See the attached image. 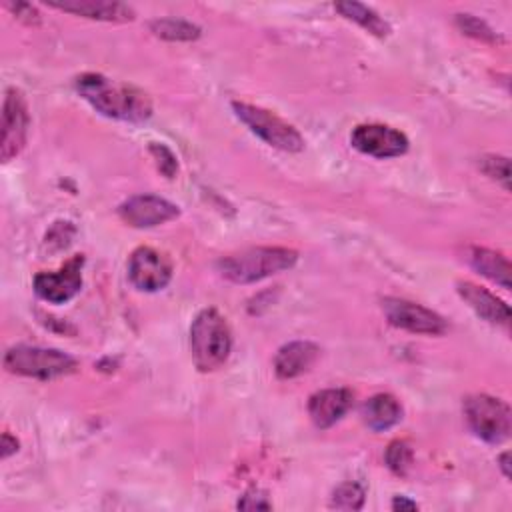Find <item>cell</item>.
<instances>
[{"label": "cell", "instance_id": "20", "mask_svg": "<svg viewBox=\"0 0 512 512\" xmlns=\"http://www.w3.org/2000/svg\"><path fill=\"white\" fill-rule=\"evenodd\" d=\"M150 30L164 40L170 42H188V40H196L200 36V28L192 22L180 20V18H160V20H152L150 22Z\"/></svg>", "mask_w": 512, "mask_h": 512}, {"label": "cell", "instance_id": "16", "mask_svg": "<svg viewBox=\"0 0 512 512\" xmlns=\"http://www.w3.org/2000/svg\"><path fill=\"white\" fill-rule=\"evenodd\" d=\"M320 354V348L308 340H294L284 344L274 356L276 376L282 380L296 378L312 368Z\"/></svg>", "mask_w": 512, "mask_h": 512}, {"label": "cell", "instance_id": "27", "mask_svg": "<svg viewBox=\"0 0 512 512\" xmlns=\"http://www.w3.org/2000/svg\"><path fill=\"white\" fill-rule=\"evenodd\" d=\"M6 6L14 12V16H18L20 20L32 24V22H38L40 20V14L36 12V8L32 4H26V2H6Z\"/></svg>", "mask_w": 512, "mask_h": 512}, {"label": "cell", "instance_id": "21", "mask_svg": "<svg viewBox=\"0 0 512 512\" xmlns=\"http://www.w3.org/2000/svg\"><path fill=\"white\" fill-rule=\"evenodd\" d=\"M364 488L358 482L340 484L330 498V506L338 510H360L364 506Z\"/></svg>", "mask_w": 512, "mask_h": 512}, {"label": "cell", "instance_id": "19", "mask_svg": "<svg viewBox=\"0 0 512 512\" xmlns=\"http://www.w3.org/2000/svg\"><path fill=\"white\" fill-rule=\"evenodd\" d=\"M336 10H338L344 18L356 22L358 26H362L364 30H368L370 34H374V36H378V38H384V36L390 34V24H388L378 12H374L372 8H368L366 4L350 2V0H348V2H338V4H336Z\"/></svg>", "mask_w": 512, "mask_h": 512}, {"label": "cell", "instance_id": "15", "mask_svg": "<svg viewBox=\"0 0 512 512\" xmlns=\"http://www.w3.org/2000/svg\"><path fill=\"white\" fill-rule=\"evenodd\" d=\"M458 294L460 298L486 322L498 324V326H508L510 322V308L506 302L496 298L492 292L486 288L474 284V282H458Z\"/></svg>", "mask_w": 512, "mask_h": 512}, {"label": "cell", "instance_id": "7", "mask_svg": "<svg viewBox=\"0 0 512 512\" xmlns=\"http://www.w3.org/2000/svg\"><path fill=\"white\" fill-rule=\"evenodd\" d=\"M382 310L392 326L412 334L440 336L448 330V324L440 314L404 298H384Z\"/></svg>", "mask_w": 512, "mask_h": 512}, {"label": "cell", "instance_id": "24", "mask_svg": "<svg viewBox=\"0 0 512 512\" xmlns=\"http://www.w3.org/2000/svg\"><path fill=\"white\" fill-rule=\"evenodd\" d=\"M480 168L484 170L486 176L500 180L504 184V188L508 190V178H510V170H508V158L504 156H484L480 160Z\"/></svg>", "mask_w": 512, "mask_h": 512}, {"label": "cell", "instance_id": "22", "mask_svg": "<svg viewBox=\"0 0 512 512\" xmlns=\"http://www.w3.org/2000/svg\"><path fill=\"white\" fill-rule=\"evenodd\" d=\"M384 460H386V466H388L394 474L404 476V474L408 472V468L412 466L414 452H412V448H410L408 442H404V440H394V442H390V446L386 448Z\"/></svg>", "mask_w": 512, "mask_h": 512}, {"label": "cell", "instance_id": "4", "mask_svg": "<svg viewBox=\"0 0 512 512\" xmlns=\"http://www.w3.org/2000/svg\"><path fill=\"white\" fill-rule=\"evenodd\" d=\"M4 368L18 376L50 380L76 372L78 362L56 348L18 344L4 354Z\"/></svg>", "mask_w": 512, "mask_h": 512}, {"label": "cell", "instance_id": "12", "mask_svg": "<svg viewBox=\"0 0 512 512\" xmlns=\"http://www.w3.org/2000/svg\"><path fill=\"white\" fill-rule=\"evenodd\" d=\"M120 218L134 228H152L168 220H174L180 210L176 204L154 194H138L128 198L118 208Z\"/></svg>", "mask_w": 512, "mask_h": 512}, {"label": "cell", "instance_id": "25", "mask_svg": "<svg viewBox=\"0 0 512 512\" xmlns=\"http://www.w3.org/2000/svg\"><path fill=\"white\" fill-rule=\"evenodd\" d=\"M150 154H152V158L156 160L158 170H160L166 178H172V176L178 172L176 156H174V154H172L164 144L152 142V144H150Z\"/></svg>", "mask_w": 512, "mask_h": 512}, {"label": "cell", "instance_id": "18", "mask_svg": "<svg viewBox=\"0 0 512 512\" xmlns=\"http://www.w3.org/2000/svg\"><path fill=\"white\" fill-rule=\"evenodd\" d=\"M466 258H468L470 266L474 270H478L482 276L490 278L492 282L500 284L506 290L510 288V262L502 254L488 250V248L472 246V248H468Z\"/></svg>", "mask_w": 512, "mask_h": 512}, {"label": "cell", "instance_id": "8", "mask_svg": "<svg viewBox=\"0 0 512 512\" xmlns=\"http://www.w3.org/2000/svg\"><path fill=\"white\" fill-rule=\"evenodd\" d=\"M30 126L28 106L24 94L16 88H8L2 104V140H0V158L10 162L26 144Z\"/></svg>", "mask_w": 512, "mask_h": 512}, {"label": "cell", "instance_id": "30", "mask_svg": "<svg viewBox=\"0 0 512 512\" xmlns=\"http://www.w3.org/2000/svg\"><path fill=\"white\" fill-rule=\"evenodd\" d=\"M508 460H510V454H508V452H502L500 458H498V464H500L502 474H504L506 478H510V464H508Z\"/></svg>", "mask_w": 512, "mask_h": 512}, {"label": "cell", "instance_id": "6", "mask_svg": "<svg viewBox=\"0 0 512 512\" xmlns=\"http://www.w3.org/2000/svg\"><path fill=\"white\" fill-rule=\"evenodd\" d=\"M234 114L266 144L284 150V152H300L304 150L302 134L280 116L270 110H264L246 102H232Z\"/></svg>", "mask_w": 512, "mask_h": 512}, {"label": "cell", "instance_id": "1", "mask_svg": "<svg viewBox=\"0 0 512 512\" xmlns=\"http://www.w3.org/2000/svg\"><path fill=\"white\" fill-rule=\"evenodd\" d=\"M76 90L100 114L114 120L144 122L152 114V102L142 90L130 84L112 82L102 74L88 72L78 76Z\"/></svg>", "mask_w": 512, "mask_h": 512}, {"label": "cell", "instance_id": "29", "mask_svg": "<svg viewBox=\"0 0 512 512\" xmlns=\"http://www.w3.org/2000/svg\"><path fill=\"white\" fill-rule=\"evenodd\" d=\"M416 508H418V504L408 500L406 496H396L392 500V510H416Z\"/></svg>", "mask_w": 512, "mask_h": 512}, {"label": "cell", "instance_id": "26", "mask_svg": "<svg viewBox=\"0 0 512 512\" xmlns=\"http://www.w3.org/2000/svg\"><path fill=\"white\" fill-rule=\"evenodd\" d=\"M238 508L242 510H270L272 502H268L266 496H260L258 492H248L238 500Z\"/></svg>", "mask_w": 512, "mask_h": 512}, {"label": "cell", "instance_id": "11", "mask_svg": "<svg viewBox=\"0 0 512 512\" xmlns=\"http://www.w3.org/2000/svg\"><path fill=\"white\" fill-rule=\"evenodd\" d=\"M352 146L374 158H396L408 150V138L384 124H360L350 134Z\"/></svg>", "mask_w": 512, "mask_h": 512}, {"label": "cell", "instance_id": "23", "mask_svg": "<svg viewBox=\"0 0 512 512\" xmlns=\"http://www.w3.org/2000/svg\"><path fill=\"white\" fill-rule=\"evenodd\" d=\"M456 24H458V28H460L464 34L474 36V38H478V40H488V42H494V40H496L492 28H490L486 22L474 18L472 14H458V16H456Z\"/></svg>", "mask_w": 512, "mask_h": 512}, {"label": "cell", "instance_id": "13", "mask_svg": "<svg viewBox=\"0 0 512 512\" xmlns=\"http://www.w3.org/2000/svg\"><path fill=\"white\" fill-rule=\"evenodd\" d=\"M352 392L348 388H326L310 396L308 414L316 428H330L352 408Z\"/></svg>", "mask_w": 512, "mask_h": 512}, {"label": "cell", "instance_id": "28", "mask_svg": "<svg viewBox=\"0 0 512 512\" xmlns=\"http://www.w3.org/2000/svg\"><path fill=\"white\" fill-rule=\"evenodd\" d=\"M16 450H18V440H16L12 434L4 432V434H2V450H0L2 458L6 460V458L12 456Z\"/></svg>", "mask_w": 512, "mask_h": 512}, {"label": "cell", "instance_id": "5", "mask_svg": "<svg viewBox=\"0 0 512 512\" xmlns=\"http://www.w3.org/2000/svg\"><path fill=\"white\" fill-rule=\"evenodd\" d=\"M464 418L470 430L490 444L504 442L512 430V416L508 404L488 394L468 396L464 400Z\"/></svg>", "mask_w": 512, "mask_h": 512}, {"label": "cell", "instance_id": "17", "mask_svg": "<svg viewBox=\"0 0 512 512\" xmlns=\"http://www.w3.org/2000/svg\"><path fill=\"white\" fill-rule=\"evenodd\" d=\"M362 418L370 430L382 432L402 420V406L392 394H376L364 402Z\"/></svg>", "mask_w": 512, "mask_h": 512}, {"label": "cell", "instance_id": "14", "mask_svg": "<svg viewBox=\"0 0 512 512\" xmlns=\"http://www.w3.org/2000/svg\"><path fill=\"white\" fill-rule=\"evenodd\" d=\"M48 6L76 16L106 22H128L134 18V10L128 4L110 0H48Z\"/></svg>", "mask_w": 512, "mask_h": 512}, {"label": "cell", "instance_id": "3", "mask_svg": "<svg viewBox=\"0 0 512 512\" xmlns=\"http://www.w3.org/2000/svg\"><path fill=\"white\" fill-rule=\"evenodd\" d=\"M230 348L232 332L226 318L214 308L198 312L190 326V354L194 366L200 372L218 370L228 360Z\"/></svg>", "mask_w": 512, "mask_h": 512}, {"label": "cell", "instance_id": "2", "mask_svg": "<svg viewBox=\"0 0 512 512\" xmlns=\"http://www.w3.org/2000/svg\"><path fill=\"white\" fill-rule=\"evenodd\" d=\"M298 260V252L282 246L246 248L218 260V272L234 284H250L290 270Z\"/></svg>", "mask_w": 512, "mask_h": 512}, {"label": "cell", "instance_id": "9", "mask_svg": "<svg viewBox=\"0 0 512 512\" xmlns=\"http://www.w3.org/2000/svg\"><path fill=\"white\" fill-rule=\"evenodd\" d=\"M128 278L142 292H158L172 278V262L166 254L150 246H140L130 254Z\"/></svg>", "mask_w": 512, "mask_h": 512}, {"label": "cell", "instance_id": "10", "mask_svg": "<svg viewBox=\"0 0 512 512\" xmlns=\"http://www.w3.org/2000/svg\"><path fill=\"white\" fill-rule=\"evenodd\" d=\"M82 266L84 256L76 254L58 272L36 274L34 292L50 304H64L72 300L82 288Z\"/></svg>", "mask_w": 512, "mask_h": 512}]
</instances>
